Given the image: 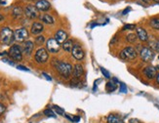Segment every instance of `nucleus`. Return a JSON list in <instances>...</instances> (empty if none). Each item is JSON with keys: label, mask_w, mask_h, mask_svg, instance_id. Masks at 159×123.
<instances>
[{"label": "nucleus", "mask_w": 159, "mask_h": 123, "mask_svg": "<svg viewBox=\"0 0 159 123\" xmlns=\"http://www.w3.org/2000/svg\"><path fill=\"white\" fill-rule=\"evenodd\" d=\"M73 121H75V122H79L80 121V117H79V116H74V117H73Z\"/></svg>", "instance_id": "obj_38"}, {"label": "nucleus", "mask_w": 159, "mask_h": 123, "mask_svg": "<svg viewBox=\"0 0 159 123\" xmlns=\"http://www.w3.org/2000/svg\"><path fill=\"white\" fill-rule=\"evenodd\" d=\"M9 57L17 62L22 61L23 60V51H22L20 46H19L17 44L12 45L9 50Z\"/></svg>", "instance_id": "obj_4"}, {"label": "nucleus", "mask_w": 159, "mask_h": 123, "mask_svg": "<svg viewBox=\"0 0 159 123\" xmlns=\"http://www.w3.org/2000/svg\"><path fill=\"white\" fill-rule=\"evenodd\" d=\"M158 59H159V56H158Z\"/></svg>", "instance_id": "obj_45"}, {"label": "nucleus", "mask_w": 159, "mask_h": 123, "mask_svg": "<svg viewBox=\"0 0 159 123\" xmlns=\"http://www.w3.org/2000/svg\"><path fill=\"white\" fill-rule=\"evenodd\" d=\"M117 83H118V80L116 78H114L113 80H109L106 85V90L108 93H111V92L115 91L117 89Z\"/></svg>", "instance_id": "obj_18"}, {"label": "nucleus", "mask_w": 159, "mask_h": 123, "mask_svg": "<svg viewBox=\"0 0 159 123\" xmlns=\"http://www.w3.org/2000/svg\"><path fill=\"white\" fill-rule=\"evenodd\" d=\"M44 42H45V37L42 36V35H40V36L35 38V43L38 44V45H42Z\"/></svg>", "instance_id": "obj_27"}, {"label": "nucleus", "mask_w": 159, "mask_h": 123, "mask_svg": "<svg viewBox=\"0 0 159 123\" xmlns=\"http://www.w3.org/2000/svg\"><path fill=\"white\" fill-rule=\"evenodd\" d=\"M71 55L75 60L81 61L83 58H84V51H83V49L81 48L80 45L74 44L72 50H71Z\"/></svg>", "instance_id": "obj_10"}, {"label": "nucleus", "mask_w": 159, "mask_h": 123, "mask_svg": "<svg viewBox=\"0 0 159 123\" xmlns=\"http://www.w3.org/2000/svg\"><path fill=\"white\" fill-rule=\"evenodd\" d=\"M61 44L55 38H49L46 42V49L50 53L56 54L60 51L61 49Z\"/></svg>", "instance_id": "obj_7"}, {"label": "nucleus", "mask_w": 159, "mask_h": 123, "mask_svg": "<svg viewBox=\"0 0 159 123\" xmlns=\"http://www.w3.org/2000/svg\"><path fill=\"white\" fill-rule=\"evenodd\" d=\"M2 3V1H1V0H0V4H1Z\"/></svg>", "instance_id": "obj_44"}, {"label": "nucleus", "mask_w": 159, "mask_h": 123, "mask_svg": "<svg viewBox=\"0 0 159 123\" xmlns=\"http://www.w3.org/2000/svg\"><path fill=\"white\" fill-rule=\"evenodd\" d=\"M5 111H6V107L2 104V102H0V115H1Z\"/></svg>", "instance_id": "obj_32"}, {"label": "nucleus", "mask_w": 159, "mask_h": 123, "mask_svg": "<svg viewBox=\"0 0 159 123\" xmlns=\"http://www.w3.org/2000/svg\"><path fill=\"white\" fill-rule=\"evenodd\" d=\"M154 52L149 47H143L140 51V57L144 63H149L154 59Z\"/></svg>", "instance_id": "obj_5"}, {"label": "nucleus", "mask_w": 159, "mask_h": 123, "mask_svg": "<svg viewBox=\"0 0 159 123\" xmlns=\"http://www.w3.org/2000/svg\"><path fill=\"white\" fill-rule=\"evenodd\" d=\"M154 48H155V50L159 53V40L157 41V42H155V47Z\"/></svg>", "instance_id": "obj_37"}, {"label": "nucleus", "mask_w": 159, "mask_h": 123, "mask_svg": "<svg viewBox=\"0 0 159 123\" xmlns=\"http://www.w3.org/2000/svg\"><path fill=\"white\" fill-rule=\"evenodd\" d=\"M44 114H45L46 116H48V117H53V118L56 117V113H55L54 111H52L51 108H47V109H45V111H44Z\"/></svg>", "instance_id": "obj_25"}, {"label": "nucleus", "mask_w": 159, "mask_h": 123, "mask_svg": "<svg viewBox=\"0 0 159 123\" xmlns=\"http://www.w3.org/2000/svg\"><path fill=\"white\" fill-rule=\"evenodd\" d=\"M149 25L151 29L159 30V18H152L149 20Z\"/></svg>", "instance_id": "obj_23"}, {"label": "nucleus", "mask_w": 159, "mask_h": 123, "mask_svg": "<svg viewBox=\"0 0 159 123\" xmlns=\"http://www.w3.org/2000/svg\"><path fill=\"white\" fill-rule=\"evenodd\" d=\"M33 48H34V44L32 41L30 40H26L24 42L23 46H22V51L25 55H27V56H30L32 51H33Z\"/></svg>", "instance_id": "obj_14"}, {"label": "nucleus", "mask_w": 159, "mask_h": 123, "mask_svg": "<svg viewBox=\"0 0 159 123\" xmlns=\"http://www.w3.org/2000/svg\"><path fill=\"white\" fill-rule=\"evenodd\" d=\"M42 75H43V76H44L48 81H52V78H51L50 75H48V74H47V73H45V72H43V73H42Z\"/></svg>", "instance_id": "obj_34"}, {"label": "nucleus", "mask_w": 159, "mask_h": 123, "mask_svg": "<svg viewBox=\"0 0 159 123\" xmlns=\"http://www.w3.org/2000/svg\"><path fill=\"white\" fill-rule=\"evenodd\" d=\"M39 18L46 25H53L55 23L54 18L51 15H49V14H43V15H41Z\"/></svg>", "instance_id": "obj_20"}, {"label": "nucleus", "mask_w": 159, "mask_h": 123, "mask_svg": "<svg viewBox=\"0 0 159 123\" xmlns=\"http://www.w3.org/2000/svg\"><path fill=\"white\" fill-rule=\"evenodd\" d=\"M138 56V53L136 51L135 48L133 47H126L124 48V49L120 52L119 54V57L121 60L123 61H132V60H135Z\"/></svg>", "instance_id": "obj_3"}, {"label": "nucleus", "mask_w": 159, "mask_h": 123, "mask_svg": "<svg viewBox=\"0 0 159 123\" xmlns=\"http://www.w3.org/2000/svg\"><path fill=\"white\" fill-rule=\"evenodd\" d=\"M156 82H157V84L159 85V73L156 75Z\"/></svg>", "instance_id": "obj_39"}, {"label": "nucleus", "mask_w": 159, "mask_h": 123, "mask_svg": "<svg viewBox=\"0 0 159 123\" xmlns=\"http://www.w3.org/2000/svg\"><path fill=\"white\" fill-rule=\"evenodd\" d=\"M53 109L55 112H56L58 114H60V115H64L65 114V111H64V108H61V107H60L59 106H53Z\"/></svg>", "instance_id": "obj_26"}, {"label": "nucleus", "mask_w": 159, "mask_h": 123, "mask_svg": "<svg viewBox=\"0 0 159 123\" xmlns=\"http://www.w3.org/2000/svg\"><path fill=\"white\" fill-rule=\"evenodd\" d=\"M137 39H138L137 34H135V33H129V34H127V35H126V41H127L128 43H130V44L135 43L136 41H137Z\"/></svg>", "instance_id": "obj_24"}, {"label": "nucleus", "mask_w": 159, "mask_h": 123, "mask_svg": "<svg viewBox=\"0 0 159 123\" xmlns=\"http://www.w3.org/2000/svg\"><path fill=\"white\" fill-rule=\"evenodd\" d=\"M97 25H99V24H92L91 25H90V27H95Z\"/></svg>", "instance_id": "obj_40"}, {"label": "nucleus", "mask_w": 159, "mask_h": 123, "mask_svg": "<svg viewBox=\"0 0 159 123\" xmlns=\"http://www.w3.org/2000/svg\"><path fill=\"white\" fill-rule=\"evenodd\" d=\"M156 67L155 66H148L147 67H144L143 68V74H144V76H146L148 79H153L156 77Z\"/></svg>", "instance_id": "obj_11"}, {"label": "nucleus", "mask_w": 159, "mask_h": 123, "mask_svg": "<svg viewBox=\"0 0 159 123\" xmlns=\"http://www.w3.org/2000/svg\"><path fill=\"white\" fill-rule=\"evenodd\" d=\"M29 31H27L25 27H20V29H18L14 32V36H15V40L19 41V42H25L26 41V39L29 38Z\"/></svg>", "instance_id": "obj_8"}, {"label": "nucleus", "mask_w": 159, "mask_h": 123, "mask_svg": "<svg viewBox=\"0 0 159 123\" xmlns=\"http://www.w3.org/2000/svg\"><path fill=\"white\" fill-rule=\"evenodd\" d=\"M153 1H154L155 3H158V4H159V0H153Z\"/></svg>", "instance_id": "obj_42"}, {"label": "nucleus", "mask_w": 159, "mask_h": 123, "mask_svg": "<svg viewBox=\"0 0 159 123\" xmlns=\"http://www.w3.org/2000/svg\"><path fill=\"white\" fill-rule=\"evenodd\" d=\"M3 20V16H2V15H0V20Z\"/></svg>", "instance_id": "obj_43"}, {"label": "nucleus", "mask_w": 159, "mask_h": 123, "mask_svg": "<svg viewBox=\"0 0 159 123\" xmlns=\"http://www.w3.org/2000/svg\"><path fill=\"white\" fill-rule=\"evenodd\" d=\"M100 70H101V71H102V73L103 76L107 77V78H110V74H109V72H108L107 71H106L103 67H100Z\"/></svg>", "instance_id": "obj_29"}, {"label": "nucleus", "mask_w": 159, "mask_h": 123, "mask_svg": "<svg viewBox=\"0 0 159 123\" xmlns=\"http://www.w3.org/2000/svg\"><path fill=\"white\" fill-rule=\"evenodd\" d=\"M24 13H25V17L30 20H34L39 17L38 10L36 7L33 5H27L24 10Z\"/></svg>", "instance_id": "obj_9"}, {"label": "nucleus", "mask_w": 159, "mask_h": 123, "mask_svg": "<svg viewBox=\"0 0 159 123\" xmlns=\"http://www.w3.org/2000/svg\"><path fill=\"white\" fill-rule=\"evenodd\" d=\"M136 29V25H125L123 26V30H133Z\"/></svg>", "instance_id": "obj_28"}, {"label": "nucleus", "mask_w": 159, "mask_h": 123, "mask_svg": "<svg viewBox=\"0 0 159 123\" xmlns=\"http://www.w3.org/2000/svg\"><path fill=\"white\" fill-rule=\"evenodd\" d=\"M14 40H15V36H14V32L9 27H3L0 31V41L4 45H11Z\"/></svg>", "instance_id": "obj_2"}, {"label": "nucleus", "mask_w": 159, "mask_h": 123, "mask_svg": "<svg viewBox=\"0 0 159 123\" xmlns=\"http://www.w3.org/2000/svg\"><path fill=\"white\" fill-rule=\"evenodd\" d=\"M35 7L37 8L38 11L47 12V11H49L51 9V4H50L49 1H47V0H39V1L36 2Z\"/></svg>", "instance_id": "obj_13"}, {"label": "nucleus", "mask_w": 159, "mask_h": 123, "mask_svg": "<svg viewBox=\"0 0 159 123\" xmlns=\"http://www.w3.org/2000/svg\"><path fill=\"white\" fill-rule=\"evenodd\" d=\"M84 73V70H83V66L80 65V64H76L74 66H73V71H72V74L74 78L76 79H80L81 76Z\"/></svg>", "instance_id": "obj_17"}, {"label": "nucleus", "mask_w": 159, "mask_h": 123, "mask_svg": "<svg viewBox=\"0 0 159 123\" xmlns=\"http://www.w3.org/2000/svg\"><path fill=\"white\" fill-rule=\"evenodd\" d=\"M120 92L121 93H127V87H126V85L124 84V83H121L120 84Z\"/></svg>", "instance_id": "obj_30"}, {"label": "nucleus", "mask_w": 159, "mask_h": 123, "mask_svg": "<svg viewBox=\"0 0 159 123\" xmlns=\"http://www.w3.org/2000/svg\"><path fill=\"white\" fill-rule=\"evenodd\" d=\"M17 68L20 71H30V70L27 67L24 66H17Z\"/></svg>", "instance_id": "obj_31"}, {"label": "nucleus", "mask_w": 159, "mask_h": 123, "mask_svg": "<svg viewBox=\"0 0 159 123\" xmlns=\"http://www.w3.org/2000/svg\"><path fill=\"white\" fill-rule=\"evenodd\" d=\"M130 11H131V8H130V7H127V8H126L125 10H123V12H122V15H124V16L127 15V14H128Z\"/></svg>", "instance_id": "obj_33"}, {"label": "nucleus", "mask_w": 159, "mask_h": 123, "mask_svg": "<svg viewBox=\"0 0 159 123\" xmlns=\"http://www.w3.org/2000/svg\"><path fill=\"white\" fill-rule=\"evenodd\" d=\"M136 34H137L138 39H139L140 41H142V42H147V41H148V34L143 27H141V26L137 27Z\"/></svg>", "instance_id": "obj_12"}, {"label": "nucleus", "mask_w": 159, "mask_h": 123, "mask_svg": "<svg viewBox=\"0 0 159 123\" xmlns=\"http://www.w3.org/2000/svg\"><path fill=\"white\" fill-rule=\"evenodd\" d=\"M73 45H74L73 41L71 39H67L66 41H65V42L61 44V48H63L64 51H66V52H71Z\"/></svg>", "instance_id": "obj_21"}, {"label": "nucleus", "mask_w": 159, "mask_h": 123, "mask_svg": "<svg viewBox=\"0 0 159 123\" xmlns=\"http://www.w3.org/2000/svg\"><path fill=\"white\" fill-rule=\"evenodd\" d=\"M34 59H35L36 63L38 64H44L49 59V54H48V51L45 48H39V49L36 51L35 55H34Z\"/></svg>", "instance_id": "obj_6"}, {"label": "nucleus", "mask_w": 159, "mask_h": 123, "mask_svg": "<svg viewBox=\"0 0 159 123\" xmlns=\"http://www.w3.org/2000/svg\"><path fill=\"white\" fill-rule=\"evenodd\" d=\"M2 62H4V63H7V64H9V65H11V66H14V63H13V62H11L10 60H8V59H3L2 60Z\"/></svg>", "instance_id": "obj_35"}, {"label": "nucleus", "mask_w": 159, "mask_h": 123, "mask_svg": "<svg viewBox=\"0 0 159 123\" xmlns=\"http://www.w3.org/2000/svg\"><path fill=\"white\" fill-rule=\"evenodd\" d=\"M143 2H144V3H148L149 2V0H142Z\"/></svg>", "instance_id": "obj_41"}, {"label": "nucleus", "mask_w": 159, "mask_h": 123, "mask_svg": "<svg viewBox=\"0 0 159 123\" xmlns=\"http://www.w3.org/2000/svg\"><path fill=\"white\" fill-rule=\"evenodd\" d=\"M129 123H142V122L137 118H132V119H130Z\"/></svg>", "instance_id": "obj_36"}, {"label": "nucleus", "mask_w": 159, "mask_h": 123, "mask_svg": "<svg viewBox=\"0 0 159 123\" xmlns=\"http://www.w3.org/2000/svg\"><path fill=\"white\" fill-rule=\"evenodd\" d=\"M55 67L58 71V72L63 76L64 78H68L72 74L73 67L70 64L66 63V62H61L58 61L55 64Z\"/></svg>", "instance_id": "obj_1"}, {"label": "nucleus", "mask_w": 159, "mask_h": 123, "mask_svg": "<svg viewBox=\"0 0 159 123\" xmlns=\"http://www.w3.org/2000/svg\"><path fill=\"white\" fill-rule=\"evenodd\" d=\"M54 38L56 39L60 44H63L65 41L67 40V33L65 30H59L56 32V34H55Z\"/></svg>", "instance_id": "obj_15"}, {"label": "nucleus", "mask_w": 159, "mask_h": 123, "mask_svg": "<svg viewBox=\"0 0 159 123\" xmlns=\"http://www.w3.org/2000/svg\"><path fill=\"white\" fill-rule=\"evenodd\" d=\"M107 123H124V120L116 114H109L107 118Z\"/></svg>", "instance_id": "obj_19"}, {"label": "nucleus", "mask_w": 159, "mask_h": 123, "mask_svg": "<svg viewBox=\"0 0 159 123\" xmlns=\"http://www.w3.org/2000/svg\"><path fill=\"white\" fill-rule=\"evenodd\" d=\"M23 14H24V12H23V9L20 8V7L16 6V7H14L13 10H12V16L15 19H20L23 17Z\"/></svg>", "instance_id": "obj_22"}, {"label": "nucleus", "mask_w": 159, "mask_h": 123, "mask_svg": "<svg viewBox=\"0 0 159 123\" xmlns=\"http://www.w3.org/2000/svg\"><path fill=\"white\" fill-rule=\"evenodd\" d=\"M44 30V26L41 23H33L32 25H31V29H30V32L33 34V35H38V34H40L41 32L43 31Z\"/></svg>", "instance_id": "obj_16"}]
</instances>
